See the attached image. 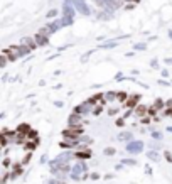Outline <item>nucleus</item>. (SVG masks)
I'll return each mask as SVG.
<instances>
[{"instance_id": "obj_3", "label": "nucleus", "mask_w": 172, "mask_h": 184, "mask_svg": "<svg viewBox=\"0 0 172 184\" xmlns=\"http://www.w3.org/2000/svg\"><path fill=\"white\" fill-rule=\"evenodd\" d=\"M142 142H130V144L127 145V150L128 152H133V154H138L142 150Z\"/></svg>"}, {"instance_id": "obj_2", "label": "nucleus", "mask_w": 172, "mask_h": 184, "mask_svg": "<svg viewBox=\"0 0 172 184\" xmlns=\"http://www.w3.org/2000/svg\"><path fill=\"white\" fill-rule=\"evenodd\" d=\"M81 125H83V115L74 112V113L69 117V127H81Z\"/></svg>"}, {"instance_id": "obj_8", "label": "nucleus", "mask_w": 172, "mask_h": 184, "mask_svg": "<svg viewBox=\"0 0 172 184\" xmlns=\"http://www.w3.org/2000/svg\"><path fill=\"white\" fill-rule=\"evenodd\" d=\"M137 113H138V115H142V117H145V113H149V108H147L145 105H138Z\"/></svg>"}, {"instance_id": "obj_19", "label": "nucleus", "mask_w": 172, "mask_h": 184, "mask_svg": "<svg viewBox=\"0 0 172 184\" xmlns=\"http://www.w3.org/2000/svg\"><path fill=\"white\" fill-rule=\"evenodd\" d=\"M128 2H135L137 3V2H140V0H128Z\"/></svg>"}, {"instance_id": "obj_6", "label": "nucleus", "mask_w": 172, "mask_h": 184, "mask_svg": "<svg viewBox=\"0 0 172 184\" xmlns=\"http://www.w3.org/2000/svg\"><path fill=\"white\" fill-rule=\"evenodd\" d=\"M36 42H37V46H46L47 44V37H46L44 34H37L36 36Z\"/></svg>"}, {"instance_id": "obj_13", "label": "nucleus", "mask_w": 172, "mask_h": 184, "mask_svg": "<svg viewBox=\"0 0 172 184\" xmlns=\"http://www.w3.org/2000/svg\"><path fill=\"white\" fill-rule=\"evenodd\" d=\"M83 169H85V166H83V164H78L76 167H74V172H76V174H79Z\"/></svg>"}, {"instance_id": "obj_1", "label": "nucleus", "mask_w": 172, "mask_h": 184, "mask_svg": "<svg viewBox=\"0 0 172 184\" xmlns=\"http://www.w3.org/2000/svg\"><path fill=\"white\" fill-rule=\"evenodd\" d=\"M81 133H83L81 127H69V128H66V130L62 132V135H64L66 139H69V140H74V139H78Z\"/></svg>"}, {"instance_id": "obj_16", "label": "nucleus", "mask_w": 172, "mask_h": 184, "mask_svg": "<svg viewBox=\"0 0 172 184\" xmlns=\"http://www.w3.org/2000/svg\"><path fill=\"white\" fill-rule=\"evenodd\" d=\"M120 139H130V133H123V135H120Z\"/></svg>"}, {"instance_id": "obj_4", "label": "nucleus", "mask_w": 172, "mask_h": 184, "mask_svg": "<svg viewBox=\"0 0 172 184\" xmlns=\"http://www.w3.org/2000/svg\"><path fill=\"white\" fill-rule=\"evenodd\" d=\"M91 103L88 102V103H83V105H79L78 108H76V113H79V115H85V113H88V112H91Z\"/></svg>"}, {"instance_id": "obj_11", "label": "nucleus", "mask_w": 172, "mask_h": 184, "mask_svg": "<svg viewBox=\"0 0 172 184\" xmlns=\"http://www.w3.org/2000/svg\"><path fill=\"white\" fill-rule=\"evenodd\" d=\"M116 98H118L120 102H125V100H127V93H123V91H121V93L116 95Z\"/></svg>"}, {"instance_id": "obj_5", "label": "nucleus", "mask_w": 172, "mask_h": 184, "mask_svg": "<svg viewBox=\"0 0 172 184\" xmlns=\"http://www.w3.org/2000/svg\"><path fill=\"white\" fill-rule=\"evenodd\" d=\"M137 102H138V97H137V95H135V97H130L128 102L125 103V107H127V108H135V107H137Z\"/></svg>"}, {"instance_id": "obj_9", "label": "nucleus", "mask_w": 172, "mask_h": 184, "mask_svg": "<svg viewBox=\"0 0 172 184\" xmlns=\"http://www.w3.org/2000/svg\"><path fill=\"white\" fill-rule=\"evenodd\" d=\"M22 44H26L27 47H29V49H31V51H32V49L36 47V44H37V42H34V41H32V39H24V41H22Z\"/></svg>"}, {"instance_id": "obj_14", "label": "nucleus", "mask_w": 172, "mask_h": 184, "mask_svg": "<svg viewBox=\"0 0 172 184\" xmlns=\"http://www.w3.org/2000/svg\"><path fill=\"white\" fill-rule=\"evenodd\" d=\"M149 157H150V159H154V161H157V159H159V156H157L155 152H150V154H149Z\"/></svg>"}, {"instance_id": "obj_17", "label": "nucleus", "mask_w": 172, "mask_h": 184, "mask_svg": "<svg viewBox=\"0 0 172 184\" xmlns=\"http://www.w3.org/2000/svg\"><path fill=\"white\" fill-rule=\"evenodd\" d=\"M165 157H167V159H169V162H172V156H170V154H169V152H165Z\"/></svg>"}, {"instance_id": "obj_12", "label": "nucleus", "mask_w": 172, "mask_h": 184, "mask_svg": "<svg viewBox=\"0 0 172 184\" xmlns=\"http://www.w3.org/2000/svg\"><path fill=\"white\" fill-rule=\"evenodd\" d=\"M5 64H7V56H5V54H2V57H0V66L3 68Z\"/></svg>"}, {"instance_id": "obj_7", "label": "nucleus", "mask_w": 172, "mask_h": 184, "mask_svg": "<svg viewBox=\"0 0 172 184\" xmlns=\"http://www.w3.org/2000/svg\"><path fill=\"white\" fill-rule=\"evenodd\" d=\"M81 149H83V150H79V152L76 154V157H78V159H88V157L91 156L90 150H86V147H81Z\"/></svg>"}, {"instance_id": "obj_10", "label": "nucleus", "mask_w": 172, "mask_h": 184, "mask_svg": "<svg viewBox=\"0 0 172 184\" xmlns=\"http://www.w3.org/2000/svg\"><path fill=\"white\" fill-rule=\"evenodd\" d=\"M36 145H37V139H34L32 142H27V144H26V149L32 150V149H36Z\"/></svg>"}, {"instance_id": "obj_15", "label": "nucleus", "mask_w": 172, "mask_h": 184, "mask_svg": "<svg viewBox=\"0 0 172 184\" xmlns=\"http://www.w3.org/2000/svg\"><path fill=\"white\" fill-rule=\"evenodd\" d=\"M113 152H115V150H113V149H106V150H105V154H106V156H111Z\"/></svg>"}, {"instance_id": "obj_18", "label": "nucleus", "mask_w": 172, "mask_h": 184, "mask_svg": "<svg viewBox=\"0 0 172 184\" xmlns=\"http://www.w3.org/2000/svg\"><path fill=\"white\" fill-rule=\"evenodd\" d=\"M49 184H64V182H62V181H51Z\"/></svg>"}]
</instances>
